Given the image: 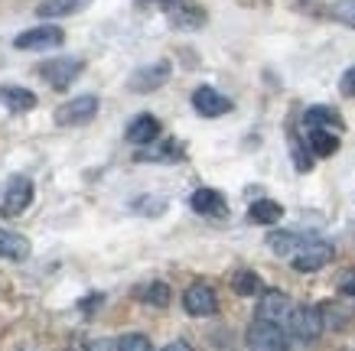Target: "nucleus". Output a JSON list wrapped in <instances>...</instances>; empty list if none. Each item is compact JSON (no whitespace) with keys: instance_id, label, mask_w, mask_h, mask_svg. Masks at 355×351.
I'll return each instance as SVG.
<instances>
[{"instance_id":"0eeeda50","label":"nucleus","mask_w":355,"mask_h":351,"mask_svg":"<svg viewBox=\"0 0 355 351\" xmlns=\"http://www.w3.org/2000/svg\"><path fill=\"white\" fill-rule=\"evenodd\" d=\"M170 72H173V65L166 62V59H160V62H150V65H140L137 72L128 78V88H130V91H140V95L157 91L160 85H166Z\"/></svg>"},{"instance_id":"c85d7f7f","label":"nucleus","mask_w":355,"mask_h":351,"mask_svg":"<svg viewBox=\"0 0 355 351\" xmlns=\"http://www.w3.org/2000/svg\"><path fill=\"white\" fill-rule=\"evenodd\" d=\"M134 208H137V212H147V215H160L163 208H166V202H163V199L147 195V202H134Z\"/></svg>"},{"instance_id":"f3484780","label":"nucleus","mask_w":355,"mask_h":351,"mask_svg":"<svg viewBox=\"0 0 355 351\" xmlns=\"http://www.w3.org/2000/svg\"><path fill=\"white\" fill-rule=\"evenodd\" d=\"M92 0H40L36 13L46 17V20H55V17H72V13L85 10Z\"/></svg>"},{"instance_id":"5701e85b","label":"nucleus","mask_w":355,"mask_h":351,"mask_svg":"<svg viewBox=\"0 0 355 351\" xmlns=\"http://www.w3.org/2000/svg\"><path fill=\"white\" fill-rule=\"evenodd\" d=\"M232 289H235L238 296H254L261 293V280L254 270H238L235 277H232Z\"/></svg>"},{"instance_id":"4468645a","label":"nucleus","mask_w":355,"mask_h":351,"mask_svg":"<svg viewBox=\"0 0 355 351\" xmlns=\"http://www.w3.org/2000/svg\"><path fill=\"white\" fill-rule=\"evenodd\" d=\"M186 156V147L180 143V140H163V143H157V147H147L137 150V156L134 160L137 163H173V160H183Z\"/></svg>"},{"instance_id":"f257e3e1","label":"nucleus","mask_w":355,"mask_h":351,"mask_svg":"<svg viewBox=\"0 0 355 351\" xmlns=\"http://www.w3.org/2000/svg\"><path fill=\"white\" fill-rule=\"evenodd\" d=\"M248 348L251 351H291V339L280 329V322L254 319L248 329Z\"/></svg>"},{"instance_id":"423d86ee","label":"nucleus","mask_w":355,"mask_h":351,"mask_svg":"<svg viewBox=\"0 0 355 351\" xmlns=\"http://www.w3.org/2000/svg\"><path fill=\"white\" fill-rule=\"evenodd\" d=\"M98 114V98L95 95H82L65 101L62 107H55V124L59 127H76V124H88Z\"/></svg>"},{"instance_id":"7ed1b4c3","label":"nucleus","mask_w":355,"mask_h":351,"mask_svg":"<svg viewBox=\"0 0 355 351\" xmlns=\"http://www.w3.org/2000/svg\"><path fill=\"white\" fill-rule=\"evenodd\" d=\"M65 43V33L55 26V23H43V26H33V30H23L13 46L23 49V53H43V49H55V46Z\"/></svg>"},{"instance_id":"c756f323","label":"nucleus","mask_w":355,"mask_h":351,"mask_svg":"<svg viewBox=\"0 0 355 351\" xmlns=\"http://www.w3.org/2000/svg\"><path fill=\"white\" fill-rule=\"evenodd\" d=\"M339 293L355 296V270H343V273H339Z\"/></svg>"},{"instance_id":"6e6552de","label":"nucleus","mask_w":355,"mask_h":351,"mask_svg":"<svg viewBox=\"0 0 355 351\" xmlns=\"http://www.w3.org/2000/svg\"><path fill=\"white\" fill-rule=\"evenodd\" d=\"M183 309L196 319H205V316H216L218 312V299L216 289L205 287V283H193V287L183 293Z\"/></svg>"},{"instance_id":"4be33fe9","label":"nucleus","mask_w":355,"mask_h":351,"mask_svg":"<svg viewBox=\"0 0 355 351\" xmlns=\"http://www.w3.org/2000/svg\"><path fill=\"white\" fill-rule=\"evenodd\" d=\"M170 20L173 26H202L205 13L193 3H176V7H170Z\"/></svg>"},{"instance_id":"dca6fc26","label":"nucleus","mask_w":355,"mask_h":351,"mask_svg":"<svg viewBox=\"0 0 355 351\" xmlns=\"http://www.w3.org/2000/svg\"><path fill=\"white\" fill-rule=\"evenodd\" d=\"M0 105L13 111V114H26L36 107V95L30 88H20V85H0Z\"/></svg>"},{"instance_id":"412c9836","label":"nucleus","mask_w":355,"mask_h":351,"mask_svg":"<svg viewBox=\"0 0 355 351\" xmlns=\"http://www.w3.org/2000/svg\"><path fill=\"white\" fill-rule=\"evenodd\" d=\"M303 120H306V127H329V130H339V127H343V117L336 114L333 107H323V105L310 107V111L303 114Z\"/></svg>"},{"instance_id":"a878e982","label":"nucleus","mask_w":355,"mask_h":351,"mask_svg":"<svg viewBox=\"0 0 355 351\" xmlns=\"http://www.w3.org/2000/svg\"><path fill=\"white\" fill-rule=\"evenodd\" d=\"M333 17L345 26H352L355 30V0H336L333 3Z\"/></svg>"},{"instance_id":"39448f33","label":"nucleus","mask_w":355,"mask_h":351,"mask_svg":"<svg viewBox=\"0 0 355 351\" xmlns=\"http://www.w3.org/2000/svg\"><path fill=\"white\" fill-rule=\"evenodd\" d=\"M30 202H33V182H30V176H23V172L10 176L7 189H3V205H0V212L7 215V218H17V215H23L26 208H30Z\"/></svg>"},{"instance_id":"20e7f679","label":"nucleus","mask_w":355,"mask_h":351,"mask_svg":"<svg viewBox=\"0 0 355 351\" xmlns=\"http://www.w3.org/2000/svg\"><path fill=\"white\" fill-rule=\"evenodd\" d=\"M287 329H291L293 339L316 341L323 332V312L316 306H293V312L287 316Z\"/></svg>"},{"instance_id":"bb28decb","label":"nucleus","mask_w":355,"mask_h":351,"mask_svg":"<svg viewBox=\"0 0 355 351\" xmlns=\"http://www.w3.org/2000/svg\"><path fill=\"white\" fill-rule=\"evenodd\" d=\"M291 153H293V163H297V170H300V172L310 170V153L303 150V140H300V137H291Z\"/></svg>"},{"instance_id":"b1692460","label":"nucleus","mask_w":355,"mask_h":351,"mask_svg":"<svg viewBox=\"0 0 355 351\" xmlns=\"http://www.w3.org/2000/svg\"><path fill=\"white\" fill-rule=\"evenodd\" d=\"M140 299L144 303H150V306H166L170 303V287L166 283H160V280H153V283H147V287L140 289Z\"/></svg>"},{"instance_id":"9b49d317","label":"nucleus","mask_w":355,"mask_h":351,"mask_svg":"<svg viewBox=\"0 0 355 351\" xmlns=\"http://www.w3.org/2000/svg\"><path fill=\"white\" fill-rule=\"evenodd\" d=\"M193 107H196V114H202V117H222L232 111V101L225 95H218L216 88L202 85L193 91Z\"/></svg>"},{"instance_id":"cd10ccee","label":"nucleus","mask_w":355,"mask_h":351,"mask_svg":"<svg viewBox=\"0 0 355 351\" xmlns=\"http://www.w3.org/2000/svg\"><path fill=\"white\" fill-rule=\"evenodd\" d=\"M339 91H343L345 98H355V65H349L343 72V78H339Z\"/></svg>"},{"instance_id":"f8f14e48","label":"nucleus","mask_w":355,"mask_h":351,"mask_svg":"<svg viewBox=\"0 0 355 351\" xmlns=\"http://www.w3.org/2000/svg\"><path fill=\"white\" fill-rule=\"evenodd\" d=\"M293 312L291 306V296L280 293V289H264V296L258 303V319H268V322H287V316Z\"/></svg>"},{"instance_id":"9d476101","label":"nucleus","mask_w":355,"mask_h":351,"mask_svg":"<svg viewBox=\"0 0 355 351\" xmlns=\"http://www.w3.org/2000/svg\"><path fill=\"white\" fill-rule=\"evenodd\" d=\"M333 260V244H326V241H313L300 251V254H293V270H303V273H310V270H323L326 264Z\"/></svg>"},{"instance_id":"2f4dec72","label":"nucleus","mask_w":355,"mask_h":351,"mask_svg":"<svg viewBox=\"0 0 355 351\" xmlns=\"http://www.w3.org/2000/svg\"><path fill=\"white\" fill-rule=\"evenodd\" d=\"M160 351H193V348H189L186 341H170V345H166V348H160Z\"/></svg>"},{"instance_id":"a211bd4d","label":"nucleus","mask_w":355,"mask_h":351,"mask_svg":"<svg viewBox=\"0 0 355 351\" xmlns=\"http://www.w3.org/2000/svg\"><path fill=\"white\" fill-rule=\"evenodd\" d=\"M0 257H7V260H26L30 257V241L23 234H13L0 228Z\"/></svg>"},{"instance_id":"6ab92c4d","label":"nucleus","mask_w":355,"mask_h":351,"mask_svg":"<svg viewBox=\"0 0 355 351\" xmlns=\"http://www.w3.org/2000/svg\"><path fill=\"white\" fill-rule=\"evenodd\" d=\"M339 150V137L329 127H310V153L313 156H333Z\"/></svg>"},{"instance_id":"aec40b11","label":"nucleus","mask_w":355,"mask_h":351,"mask_svg":"<svg viewBox=\"0 0 355 351\" xmlns=\"http://www.w3.org/2000/svg\"><path fill=\"white\" fill-rule=\"evenodd\" d=\"M248 218L254 224H277L284 218V208L274 199H258V202H251V208H248Z\"/></svg>"},{"instance_id":"72a5a7b5","label":"nucleus","mask_w":355,"mask_h":351,"mask_svg":"<svg viewBox=\"0 0 355 351\" xmlns=\"http://www.w3.org/2000/svg\"><path fill=\"white\" fill-rule=\"evenodd\" d=\"M163 3H166V0H163Z\"/></svg>"},{"instance_id":"ddd939ff","label":"nucleus","mask_w":355,"mask_h":351,"mask_svg":"<svg viewBox=\"0 0 355 351\" xmlns=\"http://www.w3.org/2000/svg\"><path fill=\"white\" fill-rule=\"evenodd\" d=\"M189 205H193V212L209 215V218H225L228 215L225 195L216 189H196L193 195H189Z\"/></svg>"},{"instance_id":"393cba45","label":"nucleus","mask_w":355,"mask_h":351,"mask_svg":"<svg viewBox=\"0 0 355 351\" xmlns=\"http://www.w3.org/2000/svg\"><path fill=\"white\" fill-rule=\"evenodd\" d=\"M114 351H153L150 348V339L147 335H140V332H130V335H121Z\"/></svg>"},{"instance_id":"7c9ffc66","label":"nucleus","mask_w":355,"mask_h":351,"mask_svg":"<svg viewBox=\"0 0 355 351\" xmlns=\"http://www.w3.org/2000/svg\"><path fill=\"white\" fill-rule=\"evenodd\" d=\"M114 345H118V341L98 339V341H92V345H88V351H114Z\"/></svg>"},{"instance_id":"473e14b6","label":"nucleus","mask_w":355,"mask_h":351,"mask_svg":"<svg viewBox=\"0 0 355 351\" xmlns=\"http://www.w3.org/2000/svg\"><path fill=\"white\" fill-rule=\"evenodd\" d=\"M0 205H3V192H0Z\"/></svg>"},{"instance_id":"1a4fd4ad","label":"nucleus","mask_w":355,"mask_h":351,"mask_svg":"<svg viewBox=\"0 0 355 351\" xmlns=\"http://www.w3.org/2000/svg\"><path fill=\"white\" fill-rule=\"evenodd\" d=\"M313 241H316V234H310V231H270L268 234V247L277 257L300 254L303 247L313 244Z\"/></svg>"},{"instance_id":"f03ea898","label":"nucleus","mask_w":355,"mask_h":351,"mask_svg":"<svg viewBox=\"0 0 355 351\" xmlns=\"http://www.w3.org/2000/svg\"><path fill=\"white\" fill-rule=\"evenodd\" d=\"M82 59H76V55H62V59H49V62L40 65V75H43V82L49 88H55V91H65V88L76 82L78 75H82Z\"/></svg>"},{"instance_id":"2eb2a0df","label":"nucleus","mask_w":355,"mask_h":351,"mask_svg":"<svg viewBox=\"0 0 355 351\" xmlns=\"http://www.w3.org/2000/svg\"><path fill=\"white\" fill-rule=\"evenodd\" d=\"M128 140L137 143V147H147V143H157L160 140V120L153 114H137L128 124Z\"/></svg>"}]
</instances>
